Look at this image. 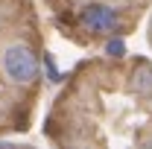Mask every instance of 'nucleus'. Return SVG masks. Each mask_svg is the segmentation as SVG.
<instances>
[{"label":"nucleus","mask_w":152,"mask_h":149,"mask_svg":"<svg viewBox=\"0 0 152 149\" xmlns=\"http://www.w3.org/2000/svg\"><path fill=\"white\" fill-rule=\"evenodd\" d=\"M0 70L3 76L18 85V88H29L41 79V56L32 44L26 41H12L3 47L0 53Z\"/></svg>","instance_id":"f03ea898"},{"label":"nucleus","mask_w":152,"mask_h":149,"mask_svg":"<svg viewBox=\"0 0 152 149\" xmlns=\"http://www.w3.org/2000/svg\"><path fill=\"white\" fill-rule=\"evenodd\" d=\"M44 67H47L50 82H61V73H58V67H56V61H53V56H50V53H44Z\"/></svg>","instance_id":"20e7f679"},{"label":"nucleus","mask_w":152,"mask_h":149,"mask_svg":"<svg viewBox=\"0 0 152 149\" xmlns=\"http://www.w3.org/2000/svg\"><path fill=\"white\" fill-rule=\"evenodd\" d=\"M76 26L82 32L94 38H111V35H123L126 32V18H123V9H117L108 0H88L76 9Z\"/></svg>","instance_id":"f257e3e1"},{"label":"nucleus","mask_w":152,"mask_h":149,"mask_svg":"<svg viewBox=\"0 0 152 149\" xmlns=\"http://www.w3.org/2000/svg\"><path fill=\"white\" fill-rule=\"evenodd\" d=\"M105 53H108L111 58H123V56H126V44H123V38H117V35L105 38Z\"/></svg>","instance_id":"7ed1b4c3"}]
</instances>
